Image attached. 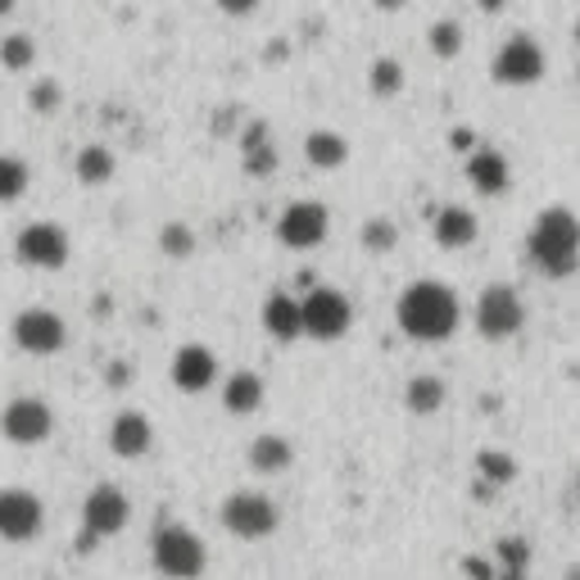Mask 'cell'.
Wrapping results in <instances>:
<instances>
[{
    "mask_svg": "<svg viewBox=\"0 0 580 580\" xmlns=\"http://www.w3.org/2000/svg\"><path fill=\"white\" fill-rule=\"evenodd\" d=\"M395 322L408 340L417 344H440L458 331L462 322V304L445 282H413L395 299Z\"/></svg>",
    "mask_w": 580,
    "mask_h": 580,
    "instance_id": "6da1fadb",
    "label": "cell"
},
{
    "mask_svg": "<svg viewBox=\"0 0 580 580\" xmlns=\"http://www.w3.org/2000/svg\"><path fill=\"white\" fill-rule=\"evenodd\" d=\"M526 259L545 277H571L580 267V218L562 205H549L526 231Z\"/></svg>",
    "mask_w": 580,
    "mask_h": 580,
    "instance_id": "7a4b0ae2",
    "label": "cell"
},
{
    "mask_svg": "<svg viewBox=\"0 0 580 580\" xmlns=\"http://www.w3.org/2000/svg\"><path fill=\"white\" fill-rule=\"evenodd\" d=\"M150 562L160 576L168 580H200L205 576V562H209V549L205 539L182 526V522H160L150 535Z\"/></svg>",
    "mask_w": 580,
    "mask_h": 580,
    "instance_id": "3957f363",
    "label": "cell"
},
{
    "mask_svg": "<svg viewBox=\"0 0 580 580\" xmlns=\"http://www.w3.org/2000/svg\"><path fill=\"white\" fill-rule=\"evenodd\" d=\"M218 522H222L227 535L250 539V545H254V539H267L282 526V513H277V504L263 490H231L222 499V508H218Z\"/></svg>",
    "mask_w": 580,
    "mask_h": 580,
    "instance_id": "277c9868",
    "label": "cell"
},
{
    "mask_svg": "<svg viewBox=\"0 0 580 580\" xmlns=\"http://www.w3.org/2000/svg\"><path fill=\"white\" fill-rule=\"evenodd\" d=\"M132 517V499L113 485L100 481L87 499H83V535H77V549H96L100 539H113Z\"/></svg>",
    "mask_w": 580,
    "mask_h": 580,
    "instance_id": "5b68a950",
    "label": "cell"
},
{
    "mask_svg": "<svg viewBox=\"0 0 580 580\" xmlns=\"http://www.w3.org/2000/svg\"><path fill=\"white\" fill-rule=\"evenodd\" d=\"M526 327V304L517 295V286L494 282L477 295V331L485 340H513Z\"/></svg>",
    "mask_w": 580,
    "mask_h": 580,
    "instance_id": "8992f818",
    "label": "cell"
},
{
    "mask_svg": "<svg viewBox=\"0 0 580 580\" xmlns=\"http://www.w3.org/2000/svg\"><path fill=\"white\" fill-rule=\"evenodd\" d=\"M68 254H73V245L59 222H28L14 237V259L23 267H32V273H59Z\"/></svg>",
    "mask_w": 580,
    "mask_h": 580,
    "instance_id": "52a82bcc",
    "label": "cell"
},
{
    "mask_svg": "<svg viewBox=\"0 0 580 580\" xmlns=\"http://www.w3.org/2000/svg\"><path fill=\"white\" fill-rule=\"evenodd\" d=\"M10 340H14V350H23L32 359H51L68 344V327L55 308L36 304V308H23V314L10 322Z\"/></svg>",
    "mask_w": 580,
    "mask_h": 580,
    "instance_id": "ba28073f",
    "label": "cell"
},
{
    "mask_svg": "<svg viewBox=\"0 0 580 580\" xmlns=\"http://www.w3.org/2000/svg\"><path fill=\"white\" fill-rule=\"evenodd\" d=\"M545 68H549L545 46L526 32H513L494 55V83L499 87H535L539 77H545Z\"/></svg>",
    "mask_w": 580,
    "mask_h": 580,
    "instance_id": "9c48e42d",
    "label": "cell"
},
{
    "mask_svg": "<svg viewBox=\"0 0 580 580\" xmlns=\"http://www.w3.org/2000/svg\"><path fill=\"white\" fill-rule=\"evenodd\" d=\"M299 308H304V336L314 340H340L354 327V304L331 286H314L299 299Z\"/></svg>",
    "mask_w": 580,
    "mask_h": 580,
    "instance_id": "30bf717a",
    "label": "cell"
},
{
    "mask_svg": "<svg viewBox=\"0 0 580 580\" xmlns=\"http://www.w3.org/2000/svg\"><path fill=\"white\" fill-rule=\"evenodd\" d=\"M46 526V504L23 485L0 490V539L6 545H32Z\"/></svg>",
    "mask_w": 580,
    "mask_h": 580,
    "instance_id": "8fae6325",
    "label": "cell"
},
{
    "mask_svg": "<svg viewBox=\"0 0 580 580\" xmlns=\"http://www.w3.org/2000/svg\"><path fill=\"white\" fill-rule=\"evenodd\" d=\"M327 237H331V214L318 200H291L282 209V218H277V241L286 250H299V254L318 250Z\"/></svg>",
    "mask_w": 580,
    "mask_h": 580,
    "instance_id": "7c38bea8",
    "label": "cell"
},
{
    "mask_svg": "<svg viewBox=\"0 0 580 580\" xmlns=\"http://www.w3.org/2000/svg\"><path fill=\"white\" fill-rule=\"evenodd\" d=\"M0 431H6L10 445H42L55 431V408L36 395H19L0 413Z\"/></svg>",
    "mask_w": 580,
    "mask_h": 580,
    "instance_id": "4fadbf2b",
    "label": "cell"
},
{
    "mask_svg": "<svg viewBox=\"0 0 580 580\" xmlns=\"http://www.w3.org/2000/svg\"><path fill=\"white\" fill-rule=\"evenodd\" d=\"M168 376H173V385L182 395H205L218 385V354L209 350V344H182V350L173 354Z\"/></svg>",
    "mask_w": 580,
    "mask_h": 580,
    "instance_id": "5bb4252c",
    "label": "cell"
},
{
    "mask_svg": "<svg viewBox=\"0 0 580 580\" xmlns=\"http://www.w3.org/2000/svg\"><path fill=\"white\" fill-rule=\"evenodd\" d=\"M462 168H468L472 190H477V196H485V200H499V196H504V190L513 186V164L504 160V150H494V145L472 150Z\"/></svg>",
    "mask_w": 580,
    "mask_h": 580,
    "instance_id": "9a60e30c",
    "label": "cell"
},
{
    "mask_svg": "<svg viewBox=\"0 0 580 580\" xmlns=\"http://www.w3.org/2000/svg\"><path fill=\"white\" fill-rule=\"evenodd\" d=\"M277 164H282V154H277V141H273V132H267V123L263 119L245 123L241 128V168H245V177L263 182V177L277 173Z\"/></svg>",
    "mask_w": 580,
    "mask_h": 580,
    "instance_id": "2e32d148",
    "label": "cell"
},
{
    "mask_svg": "<svg viewBox=\"0 0 580 580\" xmlns=\"http://www.w3.org/2000/svg\"><path fill=\"white\" fill-rule=\"evenodd\" d=\"M154 445V427H150V417L136 413V408H123V413H113L109 422V449L119 453V458H145Z\"/></svg>",
    "mask_w": 580,
    "mask_h": 580,
    "instance_id": "e0dca14e",
    "label": "cell"
},
{
    "mask_svg": "<svg viewBox=\"0 0 580 580\" xmlns=\"http://www.w3.org/2000/svg\"><path fill=\"white\" fill-rule=\"evenodd\" d=\"M431 237H436L440 250H468L481 237V222H477V214L468 205H445L436 214V222H431Z\"/></svg>",
    "mask_w": 580,
    "mask_h": 580,
    "instance_id": "ac0fdd59",
    "label": "cell"
},
{
    "mask_svg": "<svg viewBox=\"0 0 580 580\" xmlns=\"http://www.w3.org/2000/svg\"><path fill=\"white\" fill-rule=\"evenodd\" d=\"M263 331L273 336V340H299L304 336V308H299V299L295 295H286V291H273L263 299Z\"/></svg>",
    "mask_w": 580,
    "mask_h": 580,
    "instance_id": "d6986e66",
    "label": "cell"
},
{
    "mask_svg": "<svg viewBox=\"0 0 580 580\" xmlns=\"http://www.w3.org/2000/svg\"><path fill=\"white\" fill-rule=\"evenodd\" d=\"M304 164L318 168V173H336V168L350 164V141L331 128H314L304 136Z\"/></svg>",
    "mask_w": 580,
    "mask_h": 580,
    "instance_id": "ffe728a7",
    "label": "cell"
},
{
    "mask_svg": "<svg viewBox=\"0 0 580 580\" xmlns=\"http://www.w3.org/2000/svg\"><path fill=\"white\" fill-rule=\"evenodd\" d=\"M263 395H267V385H263V376L250 372V368L231 372V376L222 381V408H227V413H237V417L259 413V408H263Z\"/></svg>",
    "mask_w": 580,
    "mask_h": 580,
    "instance_id": "44dd1931",
    "label": "cell"
},
{
    "mask_svg": "<svg viewBox=\"0 0 580 580\" xmlns=\"http://www.w3.org/2000/svg\"><path fill=\"white\" fill-rule=\"evenodd\" d=\"M291 462H295V445H291L286 436L263 431V436L250 440V468H254L259 477H282Z\"/></svg>",
    "mask_w": 580,
    "mask_h": 580,
    "instance_id": "7402d4cb",
    "label": "cell"
},
{
    "mask_svg": "<svg viewBox=\"0 0 580 580\" xmlns=\"http://www.w3.org/2000/svg\"><path fill=\"white\" fill-rule=\"evenodd\" d=\"M404 408L413 417H436L445 408V381L436 372H422V376H408L404 385Z\"/></svg>",
    "mask_w": 580,
    "mask_h": 580,
    "instance_id": "603a6c76",
    "label": "cell"
},
{
    "mask_svg": "<svg viewBox=\"0 0 580 580\" xmlns=\"http://www.w3.org/2000/svg\"><path fill=\"white\" fill-rule=\"evenodd\" d=\"M73 173L83 186H105V182H113V173H119V160H113L109 145H83L73 160Z\"/></svg>",
    "mask_w": 580,
    "mask_h": 580,
    "instance_id": "cb8c5ba5",
    "label": "cell"
},
{
    "mask_svg": "<svg viewBox=\"0 0 580 580\" xmlns=\"http://www.w3.org/2000/svg\"><path fill=\"white\" fill-rule=\"evenodd\" d=\"M494 567L499 580H530V545L522 535H504L494 545Z\"/></svg>",
    "mask_w": 580,
    "mask_h": 580,
    "instance_id": "d4e9b609",
    "label": "cell"
},
{
    "mask_svg": "<svg viewBox=\"0 0 580 580\" xmlns=\"http://www.w3.org/2000/svg\"><path fill=\"white\" fill-rule=\"evenodd\" d=\"M477 481L485 490H504L517 481V458L508 449H481L477 453Z\"/></svg>",
    "mask_w": 580,
    "mask_h": 580,
    "instance_id": "484cf974",
    "label": "cell"
},
{
    "mask_svg": "<svg viewBox=\"0 0 580 580\" xmlns=\"http://www.w3.org/2000/svg\"><path fill=\"white\" fill-rule=\"evenodd\" d=\"M368 91H372L376 100H395V96L404 91V64H400L395 55L372 59V68H368Z\"/></svg>",
    "mask_w": 580,
    "mask_h": 580,
    "instance_id": "4316f807",
    "label": "cell"
},
{
    "mask_svg": "<svg viewBox=\"0 0 580 580\" xmlns=\"http://www.w3.org/2000/svg\"><path fill=\"white\" fill-rule=\"evenodd\" d=\"M28 182H32V168H28V160H19V154H0V205H14V200H23Z\"/></svg>",
    "mask_w": 580,
    "mask_h": 580,
    "instance_id": "83f0119b",
    "label": "cell"
},
{
    "mask_svg": "<svg viewBox=\"0 0 580 580\" xmlns=\"http://www.w3.org/2000/svg\"><path fill=\"white\" fill-rule=\"evenodd\" d=\"M359 241H363L368 254H391V250L400 245V227H395L391 218H368V222L359 227Z\"/></svg>",
    "mask_w": 580,
    "mask_h": 580,
    "instance_id": "f1b7e54d",
    "label": "cell"
},
{
    "mask_svg": "<svg viewBox=\"0 0 580 580\" xmlns=\"http://www.w3.org/2000/svg\"><path fill=\"white\" fill-rule=\"evenodd\" d=\"M427 46L436 59H458L462 55V28L458 19H436L431 32H427Z\"/></svg>",
    "mask_w": 580,
    "mask_h": 580,
    "instance_id": "f546056e",
    "label": "cell"
},
{
    "mask_svg": "<svg viewBox=\"0 0 580 580\" xmlns=\"http://www.w3.org/2000/svg\"><path fill=\"white\" fill-rule=\"evenodd\" d=\"M32 59H36V42L28 32H10L6 42H0V68L23 73V68H32Z\"/></svg>",
    "mask_w": 580,
    "mask_h": 580,
    "instance_id": "4dcf8cb0",
    "label": "cell"
},
{
    "mask_svg": "<svg viewBox=\"0 0 580 580\" xmlns=\"http://www.w3.org/2000/svg\"><path fill=\"white\" fill-rule=\"evenodd\" d=\"M160 250L168 259H190L196 254V231H190L186 222H164L160 227Z\"/></svg>",
    "mask_w": 580,
    "mask_h": 580,
    "instance_id": "1f68e13d",
    "label": "cell"
},
{
    "mask_svg": "<svg viewBox=\"0 0 580 580\" xmlns=\"http://www.w3.org/2000/svg\"><path fill=\"white\" fill-rule=\"evenodd\" d=\"M28 105H32L36 113H55V109L64 105V87L55 83V77H42V83H32V91H28Z\"/></svg>",
    "mask_w": 580,
    "mask_h": 580,
    "instance_id": "d6a6232c",
    "label": "cell"
},
{
    "mask_svg": "<svg viewBox=\"0 0 580 580\" xmlns=\"http://www.w3.org/2000/svg\"><path fill=\"white\" fill-rule=\"evenodd\" d=\"M462 576H468V580H499V567H494V558L468 554V558H462Z\"/></svg>",
    "mask_w": 580,
    "mask_h": 580,
    "instance_id": "836d02e7",
    "label": "cell"
},
{
    "mask_svg": "<svg viewBox=\"0 0 580 580\" xmlns=\"http://www.w3.org/2000/svg\"><path fill=\"white\" fill-rule=\"evenodd\" d=\"M214 6L227 14V19H250L259 10V0H214Z\"/></svg>",
    "mask_w": 580,
    "mask_h": 580,
    "instance_id": "e575fe53",
    "label": "cell"
},
{
    "mask_svg": "<svg viewBox=\"0 0 580 580\" xmlns=\"http://www.w3.org/2000/svg\"><path fill=\"white\" fill-rule=\"evenodd\" d=\"M449 150H458V154L481 150V145H477V132H472V128H453V132H449Z\"/></svg>",
    "mask_w": 580,
    "mask_h": 580,
    "instance_id": "d590c367",
    "label": "cell"
},
{
    "mask_svg": "<svg viewBox=\"0 0 580 580\" xmlns=\"http://www.w3.org/2000/svg\"><path fill=\"white\" fill-rule=\"evenodd\" d=\"M105 381L113 385V391H123V385H132V363H109V368H105Z\"/></svg>",
    "mask_w": 580,
    "mask_h": 580,
    "instance_id": "8d00e7d4",
    "label": "cell"
},
{
    "mask_svg": "<svg viewBox=\"0 0 580 580\" xmlns=\"http://www.w3.org/2000/svg\"><path fill=\"white\" fill-rule=\"evenodd\" d=\"M372 6H376L381 14H400V10L408 6V0H372Z\"/></svg>",
    "mask_w": 580,
    "mask_h": 580,
    "instance_id": "74e56055",
    "label": "cell"
},
{
    "mask_svg": "<svg viewBox=\"0 0 580 580\" xmlns=\"http://www.w3.org/2000/svg\"><path fill=\"white\" fill-rule=\"evenodd\" d=\"M477 6H481L485 14H504V10H508V0H477Z\"/></svg>",
    "mask_w": 580,
    "mask_h": 580,
    "instance_id": "f35d334b",
    "label": "cell"
},
{
    "mask_svg": "<svg viewBox=\"0 0 580 580\" xmlns=\"http://www.w3.org/2000/svg\"><path fill=\"white\" fill-rule=\"evenodd\" d=\"M14 6H19V0H0V19H10V14H14Z\"/></svg>",
    "mask_w": 580,
    "mask_h": 580,
    "instance_id": "ab89813d",
    "label": "cell"
},
{
    "mask_svg": "<svg viewBox=\"0 0 580 580\" xmlns=\"http://www.w3.org/2000/svg\"><path fill=\"white\" fill-rule=\"evenodd\" d=\"M576 42H580V28H576Z\"/></svg>",
    "mask_w": 580,
    "mask_h": 580,
    "instance_id": "60d3db41",
    "label": "cell"
}]
</instances>
